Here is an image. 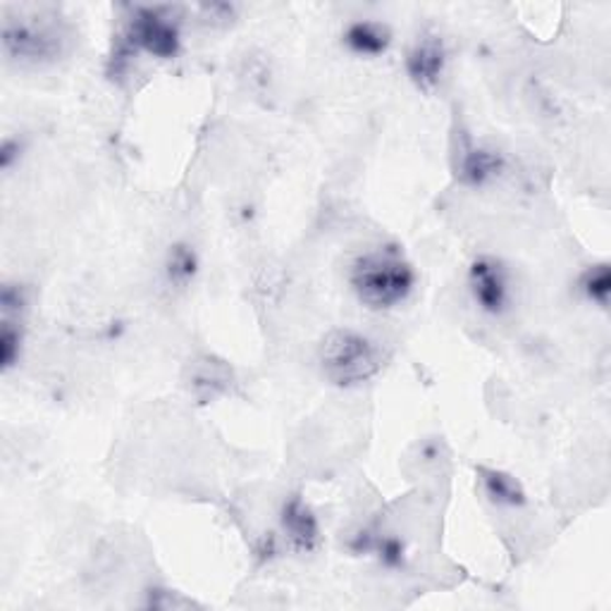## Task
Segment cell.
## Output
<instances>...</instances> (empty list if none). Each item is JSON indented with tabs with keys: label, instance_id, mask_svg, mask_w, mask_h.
I'll use <instances>...</instances> for the list:
<instances>
[{
	"label": "cell",
	"instance_id": "cell-13",
	"mask_svg": "<svg viewBox=\"0 0 611 611\" xmlns=\"http://www.w3.org/2000/svg\"><path fill=\"white\" fill-rule=\"evenodd\" d=\"M194 270H196V258H194L192 251H186V249H174V251L170 253V263H168L170 282L186 284L189 280L194 278Z\"/></svg>",
	"mask_w": 611,
	"mask_h": 611
},
{
	"label": "cell",
	"instance_id": "cell-8",
	"mask_svg": "<svg viewBox=\"0 0 611 611\" xmlns=\"http://www.w3.org/2000/svg\"><path fill=\"white\" fill-rule=\"evenodd\" d=\"M344 46L361 58H377L385 56L392 44V30L383 22L375 20H357L351 22L344 34Z\"/></svg>",
	"mask_w": 611,
	"mask_h": 611
},
{
	"label": "cell",
	"instance_id": "cell-7",
	"mask_svg": "<svg viewBox=\"0 0 611 611\" xmlns=\"http://www.w3.org/2000/svg\"><path fill=\"white\" fill-rule=\"evenodd\" d=\"M282 531L287 533L292 545L298 552H310L316 550L320 531H318V519L314 511L308 509L302 497H292L282 511Z\"/></svg>",
	"mask_w": 611,
	"mask_h": 611
},
{
	"label": "cell",
	"instance_id": "cell-4",
	"mask_svg": "<svg viewBox=\"0 0 611 611\" xmlns=\"http://www.w3.org/2000/svg\"><path fill=\"white\" fill-rule=\"evenodd\" d=\"M180 18L172 8H137L122 36V53H148L151 58L170 60L180 50Z\"/></svg>",
	"mask_w": 611,
	"mask_h": 611
},
{
	"label": "cell",
	"instance_id": "cell-2",
	"mask_svg": "<svg viewBox=\"0 0 611 611\" xmlns=\"http://www.w3.org/2000/svg\"><path fill=\"white\" fill-rule=\"evenodd\" d=\"M323 375L339 387L369 383L385 365L383 347L354 328H337L323 337L318 347Z\"/></svg>",
	"mask_w": 611,
	"mask_h": 611
},
{
	"label": "cell",
	"instance_id": "cell-11",
	"mask_svg": "<svg viewBox=\"0 0 611 611\" xmlns=\"http://www.w3.org/2000/svg\"><path fill=\"white\" fill-rule=\"evenodd\" d=\"M609 290H611V275H609V265L607 263L590 265L586 270V275L580 278V292L586 294L588 302H592L595 306L607 308V304H609Z\"/></svg>",
	"mask_w": 611,
	"mask_h": 611
},
{
	"label": "cell",
	"instance_id": "cell-9",
	"mask_svg": "<svg viewBox=\"0 0 611 611\" xmlns=\"http://www.w3.org/2000/svg\"><path fill=\"white\" fill-rule=\"evenodd\" d=\"M461 154H464L459 160L461 180L471 186H485L487 182L497 180L501 170H505V158L495 148L468 144Z\"/></svg>",
	"mask_w": 611,
	"mask_h": 611
},
{
	"label": "cell",
	"instance_id": "cell-5",
	"mask_svg": "<svg viewBox=\"0 0 611 611\" xmlns=\"http://www.w3.org/2000/svg\"><path fill=\"white\" fill-rule=\"evenodd\" d=\"M468 294L485 316L501 318L513 306V275L495 256L475 258L468 268Z\"/></svg>",
	"mask_w": 611,
	"mask_h": 611
},
{
	"label": "cell",
	"instance_id": "cell-6",
	"mask_svg": "<svg viewBox=\"0 0 611 611\" xmlns=\"http://www.w3.org/2000/svg\"><path fill=\"white\" fill-rule=\"evenodd\" d=\"M446 67V48L438 34H428L418 38L414 48L406 56V72L411 81L423 91H432L444 75Z\"/></svg>",
	"mask_w": 611,
	"mask_h": 611
},
{
	"label": "cell",
	"instance_id": "cell-3",
	"mask_svg": "<svg viewBox=\"0 0 611 611\" xmlns=\"http://www.w3.org/2000/svg\"><path fill=\"white\" fill-rule=\"evenodd\" d=\"M67 44V34L56 18H8L3 24V50L18 65L56 63Z\"/></svg>",
	"mask_w": 611,
	"mask_h": 611
},
{
	"label": "cell",
	"instance_id": "cell-10",
	"mask_svg": "<svg viewBox=\"0 0 611 611\" xmlns=\"http://www.w3.org/2000/svg\"><path fill=\"white\" fill-rule=\"evenodd\" d=\"M3 328H0V363L3 371L15 369L22 354V318L3 316Z\"/></svg>",
	"mask_w": 611,
	"mask_h": 611
},
{
	"label": "cell",
	"instance_id": "cell-12",
	"mask_svg": "<svg viewBox=\"0 0 611 611\" xmlns=\"http://www.w3.org/2000/svg\"><path fill=\"white\" fill-rule=\"evenodd\" d=\"M485 490L490 495V499H495L497 505H507V507H516V505H523V490L521 485L516 483V478L505 473H487L485 478Z\"/></svg>",
	"mask_w": 611,
	"mask_h": 611
},
{
	"label": "cell",
	"instance_id": "cell-1",
	"mask_svg": "<svg viewBox=\"0 0 611 611\" xmlns=\"http://www.w3.org/2000/svg\"><path fill=\"white\" fill-rule=\"evenodd\" d=\"M349 287L371 310H395L411 298L416 270L395 244L363 251L349 268Z\"/></svg>",
	"mask_w": 611,
	"mask_h": 611
}]
</instances>
